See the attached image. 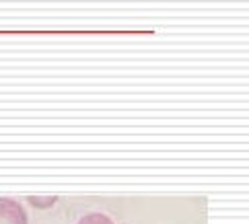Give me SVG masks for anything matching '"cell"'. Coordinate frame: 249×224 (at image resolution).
I'll use <instances>...</instances> for the list:
<instances>
[{
  "label": "cell",
  "mask_w": 249,
  "mask_h": 224,
  "mask_svg": "<svg viewBox=\"0 0 249 224\" xmlns=\"http://www.w3.org/2000/svg\"><path fill=\"white\" fill-rule=\"evenodd\" d=\"M0 224H27V214L15 200L0 198Z\"/></svg>",
  "instance_id": "obj_1"
},
{
  "label": "cell",
  "mask_w": 249,
  "mask_h": 224,
  "mask_svg": "<svg viewBox=\"0 0 249 224\" xmlns=\"http://www.w3.org/2000/svg\"><path fill=\"white\" fill-rule=\"evenodd\" d=\"M31 204H37V208H48V206H52L56 202V198H46V200H41V198H29Z\"/></svg>",
  "instance_id": "obj_3"
},
{
  "label": "cell",
  "mask_w": 249,
  "mask_h": 224,
  "mask_svg": "<svg viewBox=\"0 0 249 224\" xmlns=\"http://www.w3.org/2000/svg\"><path fill=\"white\" fill-rule=\"evenodd\" d=\"M78 224H113L105 214H87Z\"/></svg>",
  "instance_id": "obj_2"
}]
</instances>
